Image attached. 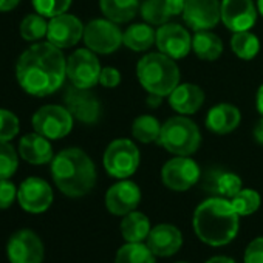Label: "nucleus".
Returning a JSON list of instances; mask_svg holds the SVG:
<instances>
[{"mask_svg": "<svg viewBox=\"0 0 263 263\" xmlns=\"http://www.w3.org/2000/svg\"><path fill=\"white\" fill-rule=\"evenodd\" d=\"M16 76L27 93L48 96L62 87L67 78V61L61 48L50 42H39L19 58Z\"/></svg>", "mask_w": 263, "mask_h": 263, "instance_id": "nucleus-1", "label": "nucleus"}, {"mask_svg": "<svg viewBox=\"0 0 263 263\" xmlns=\"http://www.w3.org/2000/svg\"><path fill=\"white\" fill-rule=\"evenodd\" d=\"M238 214L231 200L214 197L203 201L194 214V229L197 237L209 246L231 243L238 232Z\"/></svg>", "mask_w": 263, "mask_h": 263, "instance_id": "nucleus-2", "label": "nucleus"}, {"mask_svg": "<svg viewBox=\"0 0 263 263\" xmlns=\"http://www.w3.org/2000/svg\"><path fill=\"white\" fill-rule=\"evenodd\" d=\"M51 175L59 191L73 198L87 195L96 183L91 158L78 147L65 149L53 158Z\"/></svg>", "mask_w": 263, "mask_h": 263, "instance_id": "nucleus-3", "label": "nucleus"}, {"mask_svg": "<svg viewBox=\"0 0 263 263\" xmlns=\"http://www.w3.org/2000/svg\"><path fill=\"white\" fill-rule=\"evenodd\" d=\"M137 74L140 84L151 93L169 96L180 84V70L175 59L163 53H149L138 62Z\"/></svg>", "mask_w": 263, "mask_h": 263, "instance_id": "nucleus-4", "label": "nucleus"}, {"mask_svg": "<svg viewBox=\"0 0 263 263\" xmlns=\"http://www.w3.org/2000/svg\"><path fill=\"white\" fill-rule=\"evenodd\" d=\"M158 143L174 155L189 157L200 147L201 134L197 124L184 115L174 116L163 124Z\"/></svg>", "mask_w": 263, "mask_h": 263, "instance_id": "nucleus-5", "label": "nucleus"}, {"mask_svg": "<svg viewBox=\"0 0 263 263\" xmlns=\"http://www.w3.org/2000/svg\"><path fill=\"white\" fill-rule=\"evenodd\" d=\"M140 151L130 140L119 138L108 144L104 152V167L108 175L125 180L140 166Z\"/></svg>", "mask_w": 263, "mask_h": 263, "instance_id": "nucleus-6", "label": "nucleus"}, {"mask_svg": "<svg viewBox=\"0 0 263 263\" xmlns=\"http://www.w3.org/2000/svg\"><path fill=\"white\" fill-rule=\"evenodd\" d=\"M33 127L48 140H61L73 128V115L62 105H44L33 115Z\"/></svg>", "mask_w": 263, "mask_h": 263, "instance_id": "nucleus-7", "label": "nucleus"}, {"mask_svg": "<svg viewBox=\"0 0 263 263\" xmlns=\"http://www.w3.org/2000/svg\"><path fill=\"white\" fill-rule=\"evenodd\" d=\"M99 61L90 48H81L67 59V78L71 85L79 88H91L99 82L101 74Z\"/></svg>", "mask_w": 263, "mask_h": 263, "instance_id": "nucleus-8", "label": "nucleus"}, {"mask_svg": "<svg viewBox=\"0 0 263 263\" xmlns=\"http://www.w3.org/2000/svg\"><path fill=\"white\" fill-rule=\"evenodd\" d=\"M84 42L98 54H110L121 47L122 33L115 22L108 19H96L84 28Z\"/></svg>", "mask_w": 263, "mask_h": 263, "instance_id": "nucleus-9", "label": "nucleus"}, {"mask_svg": "<svg viewBox=\"0 0 263 263\" xmlns=\"http://www.w3.org/2000/svg\"><path fill=\"white\" fill-rule=\"evenodd\" d=\"M161 180L169 189L183 192L198 183L200 167L189 157H177L163 166Z\"/></svg>", "mask_w": 263, "mask_h": 263, "instance_id": "nucleus-10", "label": "nucleus"}, {"mask_svg": "<svg viewBox=\"0 0 263 263\" xmlns=\"http://www.w3.org/2000/svg\"><path fill=\"white\" fill-rule=\"evenodd\" d=\"M7 254L11 263H42L45 251L37 234L22 229L10 237Z\"/></svg>", "mask_w": 263, "mask_h": 263, "instance_id": "nucleus-11", "label": "nucleus"}, {"mask_svg": "<svg viewBox=\"0 0 263 263\" xmlns=\"http://www.w3.org/2000/svg\"><path fill=\"white\" fill-rule=\"evenodd\" d=\"M181 14L192 30H211L221 19V4L218 0H186Z\"/></svg>", "mask_w": 263, "mask_h": 263, "instance_id": "nucleus-12", "label": "nucleus"}, {"mask_svg": "<svg viewBox=\"0 0 263 263\" xmlns=\"http://www.w3.org/2000/svg\"><path fill=\"white\" fill-rule=\"evenodd\" d=\"M65 107L78 121L84 124H95L101 118V104L90 88L68 87L65 91Z\"/></svg>", "mask_w": 263, "mask_h": 263, "instance_id": "nucleus-13", "label": "nucleus"}, {"mask_svg": "<svg viewBox=\"0 0 263 263\" xmlns=\"http://www.w3.org/2000/svg\"><path fill=\"white\" fill-rule=\"evenodd\" d=\"M17 200L27 212L41 214L51 206L53 191L45 180L31 177L21 184L17 191Z\"/></svg>", "mask_w": 263, "mask_h": 263, "instance_id": "nucleus-14", "label": "nucleus"}, {"mask_svg": "<svg viewBox=\"0 0 263 263\" xmlns=\"http://www.w3.org/2000/svg\"><path fill=\"white\" fill-rule=\"evenodd\" d=\"M84 28L85 27L76 16L64 13L51 17V21L48 22L47 37L48 42L56 45L58 48H70L84 37Z\"/></svg>", "mask_w": 263, "mask_h": 263, "instance_id": "nucleus-15", "label": "nucleus"}, {"mask_svg": "<svg viewBox=\"0 0 263 263\" xmlns=\"http://www.w3.org/2000/svg\"><path fill=\"white\" fill-rule=\"evenodd\" d=\"M160 53L172 58V59H183L192 48V39L187 30L177 24H164L157 31L155 41Z\"/></svg>", "mask_w": 263, "mask_h": 263, "instance_id": "nucleus-16", "label": "nucleus"}, {"mask_svg": "<svg viewBox=\"0 0 263 263\" xmlns=\"http://www.w3.org/2000/svg\"><path fill=\"white\" fill-rule=\"evenodd\" d=\"M141 201V191L134 181L122 180L113 184L105 194V206L113 215H127L134 212Z\"/></svg>", "mask_w": 263, "mask_h": 263, "instance_id": "nucleus-17", "label": "nucleus"}, {"mask_svg": "<svg viewBox=\"0 0 263 263\" xmlns=\"http://www.w3.org/2000/svg\"><path fill=\"white\" fill-rule=\"evenodd\" d=\"M221 21L234 33L248 31L257 21V8L252 0H223Z\"/></svg>", "mask_w": 263, "mask_h": 263, "instance_id": "nucleus-18", "label": "nucleus"}, {"mask_svg": "<svg viewBox=\"0 0 263 263\" xmlns=\"http://www.w3.org/2000/svg\"><path fill=\"white\" fill-rule=\"evenodd\" d=\"M183 245V235L178 228L172 224H158L151 229L147 237V246L155 255L171 257L180 251Z\"/></svg>", "mask_w": 263, "mask_h": 263, "instance_id": "nucleus-19", "label": "nucleus"}, {"mask_svg": "<svg viewBox=\"0 0 263 263\" xmlns=\"http://www.w3.org/2000/svg\"><path fill=\"white\" fill-rule=\"evenodd\" d=\"M204 102V91L195 84H178L169 95L171 107L187 116L194 115Z\"/></svg>", "mask_w": 263, "mask_h": 263, "instance_id": "nucleus-20", "label": "nucleus"}, {"mask_svg": "<svg viewBox=\"0 0 263 263\" xmlns=\"http://www.w3.org/2000/svg\"><path fill=\"white\" fill-rule=\"evenodd\" d=\"M240 121H241L240 110L235 105L226 104V102L217 104L215 107H212L206 116L208 128L218 135L231 134L232 130L238 127Z\"/></svg>", "mask_w": 263, "mask_h": 263, "instance_id": "nucleus-21", "label": "nucleus"}, {"mask_svg": "<svg viewBox=\"0 0 263 263\" xmlns=\"http://www.w3.org/2000/svg\"><path fill=\"white\" fill-rule=\"evenodd\" d=\"M19 154L21 157L30 164H45L53 160V147L48 138L42 137L41 134H28L19 143Z\"/></svg>", "mask_w": 263, "mask_h": 263, "instance_id": "nucleus-22", "label": "nucleus"}, {"mask_svg": "<svg viewBox=\"0 0 263 263\" xmlns=\"http://www.w3.org/2000/svg\"><path fill=\"white\" fill-rule=\"evenodd\" d=\"M204 189L223 198H232L241 191V178L232 172L214 171L206 175Z\"/></svg>", "mask_w": 263, "mask_h": 263, "instance_id": "nucleus-23", "label": "nucleus"}, {"mask_svg": "<svg viewBox=\"0 0 263 263\" xmlns=\"http://www.w3.org/2000/svg\"><path fill=\"white\" fill-rule=\"evenodd\" d=\"M151 234V221L143 212H130L121 221V235L128 243H141Z\"/></svg>", "mask_w": 263, "mask_h": 263, "instance_id": "nucleus-24", "label": "nucleus"}, {"mask_svg": "<svg viewBox=\"0 0 263 263\" xmlns=\"http://www.w3.org/2000/svg\"><path fill=\"white\" fill-rule=\"evenodd\" d=\"M157 41V33L151 24H135L122 33V44L132 51H146Z\"/></svg>", "mask_w": 263, "mask_h": 263, "instance_id": "nucleus-25", "label": "nucleus"}, {"mask_svg": "<svg viewBox=\"0 0 263 263\" xmlns=\"http://www.w3.org/2000/svg\"><path fill=\"white\" fill-rule=\"evenodd\" d=\"M99 7L108 21L124 24L137 16L138 0H99Z\"/></svg>", "mask_w": 263, "mask_h": 263, "instance_id": "nucleus-26", "label": "nucleus"}, {"mask_svg": "<svg viewBox=\"0 0 263 263\" xmlns=\"http://www.w3.org/2000/svg\"><path fill=\"white\" fill-rule=\"evenodd\" d=\"M192 48L200 59L215 61L220 58L223 51V42L217 34L211 33L209 30H204L197 31V34L192 39Z\"/></svg>", "mask_w": 263, "mask_h": 263, "instance_id": "nucleus-27", "label": "nucleus"}, {"mask_svg": "<svg viewBox=\"0 0 263 263\" xmlns=\"http://www.w3.org/2000/svg\"><path fill=\"white\" fill-rule=\"evenodd\" d=\"M161 128H163V125L160 124V121L155 116L143 115L134 121V125H132V135H134V138H137L140 143L151 144V143H155L160 140Z\"/></svg>", "mask_w": 263, "mask_h": 263, "instance_id": "nucleus-28", "label": "nucleus"}, {"mask_svg": "<svg viewBox=\"0 0 263 263\" xmlns=\"http://www.w3.org/2000/svg\"><path fill=\"white\" fill-rule=\"evenodd\" d=\"M155 254L147 245L143 243H127L119 248L115 263H155Z\"/></svg>", "mask_w": 263, "mask_h": 263, "instance_id": "nucleus-29", "label": "nucleus"}, {"mask_svg": "<svg viewBox=\"0 0 263 263\" xmlns=\"http://www.w3.org/2000/svg\"><path fill=\"white\" fill-rule=\"evenodd\" d=\"M231 48L240 59L249 61L257 56L260 50V42L255 34L249 33V30L238 31V33H234L231 39Z\"/></svg>", "mask_w": 263, "mask_h": 263, "instance_id": "nucleus-30", "label": "nucleus"}, {"mask_svg": "<svg viewBox=\"0 0 263 263\" xmlns=\"http://www.w3.org/2000/svg\"><path fill=\"white\" fill-rule=\"evenodd\" d=\"M141 16L151 25H164L174 14L166 0H146L141 5Z\"/></svg>", "mask_w": 263, "mask_h": 263, "instance_id": "nucleus-31", "label": "nucleus"}, {"mask_svg": "<svg viewBox=\"0 0 263 263\" xmlns=\"http://www.w3.org/2000/svg\"><path fill=\"white\" fill-rule=\"evenodd\" d=\"M21 36L28 42H36L47 36L48 24L45 22V17L42 14H28L21 22Z\"/></svg>", "mask_w": 263, "mask_h": 263, "instance_id": "nucleus-32", "label": "nucleus"}, {"mask_svg": "<svg viewBox=\"0 0 263 263\" xmlns=\"http://www.w3.org/2000/svg\"><path fill=\"white\" fill-rule=\"evenodd\" d=\"M260 195L254 189H241L237 195L231 198V204L234 206L238 215H251L260 208Z\"/></svg>", "mask_w": 263, "mask_h": 263, "instance_id": "nucleus-33", "label": "nucleus"}, {"mask_svg": "<svg viewBox=\"0 0 263 263\" xmlns=\"http://www.w3.org/2000/svg\"><path fill=\"white\" fill-rule=\"evenodd\" d=\"M19 166V157L14 147L8 143L0 140V180H8L13 177Z\"/></svg>", "mask_w": 263, "mask_h": 263, "instance_id": "nucleus-34", "label": "nucleus"}, {"mask_svg": "<svg viewBox=\"0 0 263 263\" xmlns=\"http://www.w3.org/2000/svg\"><path fill=\"white\" fill-rule=\"evenodd\" d=\"M33 5L44 17H56L70 8L71 0H33Z\"/></svg>", "mask_w": 263, "mask_h": 263, "instance_id": "nucleus-35", "label": "nucleus"}, {"mask_svg": "<svg viewBox=\"0 0 263 263\" xmlns=\"http://www.w3.org/2000/svg\"><path fill=\"white\" fill-rule=\"evenodd\" d=\"M19 134L17 116L5 108H0V140L11 141Z\"/></svg>", "mask_w": 263, "mask_h": 263, "instance_id": "nucleus-36", "label": "nucleus"}, {"mask_svg": "<svg viewBox=\"0 0 263 263\" xmlns=\"http://www.w3.org/2000/svg\"><path fill=\"white\" fill-rule=\"evenodd\" d=\"M17 197L16 186L8 180H0V209H8Z\"/></svg>", "mask_w": 263, "mask_h": 263, "instance_id": "nucleus-37", "label": "nucleus"}, {"mask_svg": "<svg viewBox=\"0 0 263 263\" xmlns=\"http://www.w3.org/2000/svg\"><path fill=\"white\" fill-rule=\"evenodd\" d=\"M245 263H263V237L252 240L245 251Z\"/></svg>", "mask_w": 263, "mask_h": 263, "instance_id": "nucleus-38", "label": "nucleus"}, {"mask_svg": "<svg viewBox=\"0 0 263 263\" xmlns=\"http://www.w3.org/2000/svg\"><path fill=\"white\" fill-rule=\"evenodd\" d=\"M121 82V73L113 67H105L101 70L99 84L105 88H115Z\"/></svg>", "mask_w": 263, "mask_h": 263, "instance_id": "nucleus-39", "label": "nucleus"}, {"mask_svg": "<svg viewBox=\"0 0 263 263\" xmlns=\"http://www.w3.org/2000/svg\"><path fill=\"white\" fill-rule=\"evenodd\" d=\"M166 2L169 4V8L174 16L181 14L184 10V5H186V0H166Z\"/></svg>", "mask_w": 263, "mask_h": 263, "instance_id": "nucleus-40", "label": "nucleus"}, {"mask_svg": "<svg viewBox=\"0 0 263 263\" xmlns=\"http://www.w3.org/2000/svg\"><path fill=\"white\" fill-rule=\"evenodd\" d=\"M21 4V0H0V11H11Z\"/></svg>", "mask_w": 263, "mask_h": 263, "instance_id": "nucleus-41", "label": "nucleus"}, {"mask_svg": "<svg viewBox=\"0 0 263 263\" xmlns=\"http://www.w3.org/2000/svg\"><path fill=\"white\" fill-rule=\"evenodd\" d=\"M254 138L258 144H263V118L254 127Z\"/></svg>", "mask_w": 263, "mask_h": 263, "instance_id": "nucleus-42", "label": "nucleus"}, {"mask_svg": "<svg viewBox=\"0 0 263 263\" xmlns=\"http://www.w3.org/2000/svg\"><path fill=\"white\" fill-rule=\"evenodd\" d=\"M255 104H257V110H258V113L263 116V84L260 85V88H258V91H257Z\"/></svg>", "mask_w": 263, "mask_h": 263, "instance_id": "nucleus-43", "label": "nucleus"}, {"mask_svg": "<svg viewBox=\"0 0 263 263\" xmlns=\"http://www.w3.org/2000/svg\"><path fill=\"white\" fill-rule=\"evenodd\" d=\"M161 99H163V96L151 95V96L147 98V105H151V107H158V105L161 104Z\"/></svg>", "mask_w": 263, "mask_h": 263, "instance_id": "nucleus-44", "label": "nucleus"}, {"mask_svg": "<svg viewBox=\"0 0 263 263\" xmlns=\"http://www.w3.org/2000/svg\"><path fill=\"white\" fill-rule=\"evenodd\" d=\"M206 263H235V261L229 257H214V258L208 260Z\"/></svg>", "mask_w": 263, "mask_h": 263, "instance_id": "nucleus-45", "label": "nucleus"}, {"mask_svg": "<svg viewBox=\"0 0 263 263\" xmlns=\"http://www.w3.org/2000/svg\"><path fill=\"white\" fill-rule=\"evenodd\" d=\"M257 10H258L260 14L263 16V0H257Z\"/></svg>", "mask_w": 263, "mask_h": 263, "instance_id": "nucleus-46", "label": "nucleus"}, {"mask_svg": "<svg viewBox=\"0 0 263 263\" xmlns=\"http://www.w3.org/2000/svg\"><path fill=\"white\" fill-rule=\"evenodd\" d=\"M178 263H184V261H178Z\"/></svg>", "mask_w": 263, "mask_h": 263, "instance_id": "nucleus-47", "label": "nucleus"}]
</instances>
